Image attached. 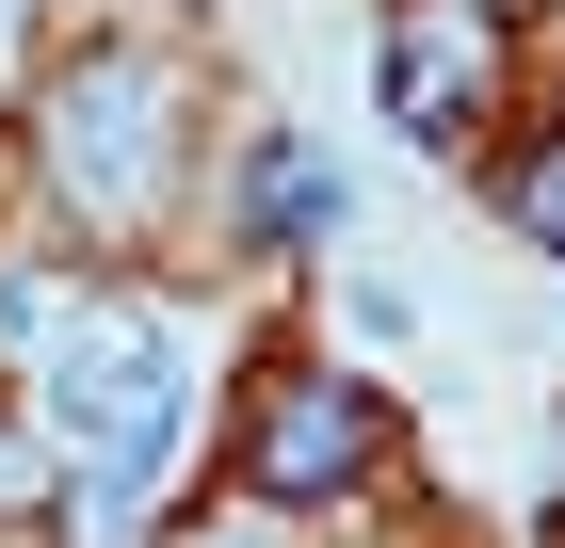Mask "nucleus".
<instances>
[{"mask_svg":"<svg viewBox=\"0 0 565 548\" xmlns=\"http://www.w3.org/2000/svg\"><path fill=\"white\" fill-rule=\"evenodd\" d=\"M162 114H178V82L146 65V49L65 65V97H49V162H65V194H82L97 226L146 211V178H162Z\"/></svg>","mask_w":565,"mask_h":548,"instance_id":"nucleus-1","label":"nucleus"},{"mask_svg":"<svg viewBox=\"0 0 565 548\" xmlns=\"http://www.w3.org/2000/svg\"><path fill=\"white\" fill-rule=\"evenodd\" d=\"M49 404H65V436L97 452V484H146V468H162V420H178V339L162 323H65Z\"/></svg>","mask_w":565,"mask_h":548,"instance_id":"nucleus-2","label":"nucleus"},{"mask_svg":"<svg viewBox=\"0 0 565 548\" xmlns=\"http://www.w3.org/2000/svg\"><path fill=\"white\" fill-rule=\"evenodd\" d=\"M372 468V387L355 372H291L259 404V501H340Z\"/></svg>","mask_w":565,"mask_h":548,"instance_id":"nucleus-3","label":"nucleus"},{"mask_svg":"<svg viewBox=\"0 0 565 548\" xmlns=\"http://www.w3.org/2000/svg\"><path fill=\"white\" fill-rule=\"evenodd\" d=\"M484 97V0H404L388 17V114L420 146H452V114Z\"/></svg>","mask_w":565,"mask_h":548,"instance_id":"nucleus-4","label":"nucleus"},{"mask_svg":"<svg viewBox=\"0 0 565 548\" xmlns=\"http://www.w3.org/2000/svg\"><path fill=\"white\" fill-rule=\"evenodd\" d=\"M259 226H275V243H307V226H340V178L275 146V162H259Z\"/></svg>","mask_w":565,"mask_h":548,"instance_id":"nucleus-5","label":"nucleus"},{"mask_svg":"<svg viewBox=\"0 0 565 548\" xmlns=\"http://www.w3.org/2000/svg\"><path fill=\"white\" fill-rule=\"evenodd\" d=\"M33 501H49V452L17 436V404H0V516H33Z\"/></svg>","mask_w":565,"mask_h":548,"instance_id":"nucleus-6","label":"nucleus"},{"mask_svg":"<svg viewBox=\"0 0 565 548\" xmlns=\"http://www.w3.org/2000/svg\"><path fill=\"white\" fill-rule=\"evenodd\" d=\"M518 226H533V243H565V146H550V162H518Z\"/></svg>","mask_w":565,"mask_h":548,"instance_id":"nucleus-7","label":"nucleus"}]
</instances>
